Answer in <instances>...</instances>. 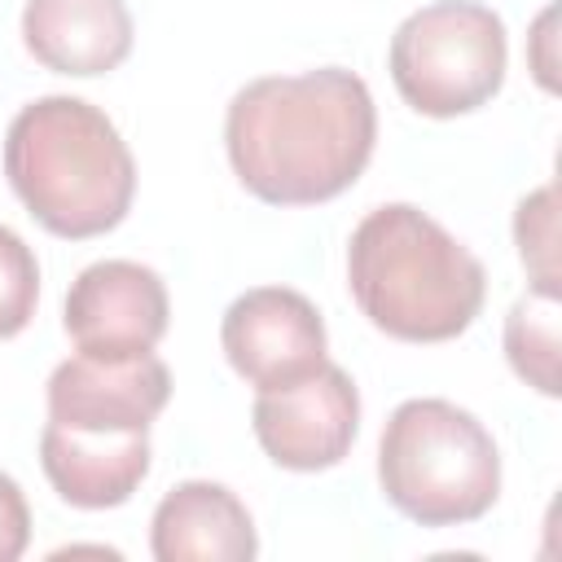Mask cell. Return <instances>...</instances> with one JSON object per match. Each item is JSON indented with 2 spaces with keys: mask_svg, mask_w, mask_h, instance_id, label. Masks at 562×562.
I'll return each mask as SVG.
<instances>
[{
  "mask_svg": "<svg viewBox=\"0 0 562 562\" xmlns=\"http://www.w3.org/2000/svg\"><path fill=\"white\" fill-rule=\"evenodd\" d=\"M369 83L342 66L263 75L233 92L224 149L233 176L272 206H316L360 180L373 158Z\"/></svg>",
  "mask_w": 562,
  "mask_h": 562,
  "instance_id": "obj_1",
  "label": "cell"
},
{
  "mask_svg": "<svg viewBox=\"0 0 562 562\" xmlns=\"http://www.w3.org/2000/svg\"><path fill=\"white\" fill-rule=\"evenodd\" d=\"M347 285L373 329L400 342H448L483 307V263L422 206H373L347 241Z\"/></svg>",
  "mask_w": 562,
  "mask_h": 562,
  "instance_id": "obj_2",
  "label": "cell"
},
{
  "mask_svg": "<svg viewBox=\"0 0 562 562\" xmlns=\"http://www.w3.org/2000/svg\"><path fill=\"white\" fill-rule=\"evenodd\" d=\"M4 176L53 237H101L123 224L136 158L119 127L83 97H40L4 132Z\"/></svg>",
  "mask_w": 562,
  "mask_h": 562,
  "instance_id": "obj_3",
  "label": "cell"
},
{
  "mask_svg": "<svg viewBox=\"0 0 562 562\" xmlns=\"http://www.w3.org/2000/svg\"><path fill=\"white\" fill-rule=\"evenodd\" d=\"M382 496L422 527H461L501 496V448L492 430L452 400H404L378 439Z\"/></svg>",
  "mask_w": 562,
  "mask_h": 562,
  "instance_id": "obj_4",
  "label": "cell"
},
{
  "mask_svg": "<svg viewBox=\"0 0 562 562\" xmlns=\"http://www.w3.org/2000/svg\"><path fill=\"white\" fill-rule=\"evenodd\" d=\"M509 40L501 13L474 0H435L391 35L395 92L426 119H457L487 105L505 83Z\"/></svg>",
  "mask_w": 562,
  "mask_h": 562,
  "instance_id": "obj_5",
  "label": "cell"
},
{
  "mask_svg": "<svg viewBox=\"0 0 562 562\" xmlns=\"http://www.w3.org/2000/svg\"><path fill=\"white\" fill-rule=\"evenodd\" d=\"M250 426L281 470L316 474L351 452L360 430V391L347 369L321 360L312 373L259 391Z\"/></svg>",
  "mask_w": 562,
  "mask_h": 562,
  "instance_id": "obj_6",
  "label": "cell"
},
{
  "mask_svg": "<svg viewBox=\"0 0 562 562\" xmlns=\"http://www.w3.org/2000/svg\"><path fill=\"white\" fill-rule=\"evenodd\" d=\"M61 321L79 356L127 360L158 347L171 321V303L154 268L136 259H101L70 281Z\"/></svg>",
  "mask_w": 562,
  "mask_h": 562,
  "instance_id": "obj_7",
  "label": "cell"
},
{
  "mask_svg": "<svg viewBox=\"0 0 562 562\" xmlns=\"http://www.w3.org/2000/svg\"><path fill=\"white\" fill-rule=\"evenodd\" d=\"M220 347L255 391L294 382L325 360L329 334L316 303L290 285H259L228 303Z\"/></svg>",
  "mask_w": 562,
  "mask_h": 562,
  "instance_id": "obj_8",
  "label": "cell"
},
{
  "mask_svg": "<svg viewBox=\"0 0 562 562\" xmlns=\"http://www.w3.org/2000/svg\"><path fill=\"white\" fill-rule=\"evenodd\" d=\"M171 400V369L145 351L127 360H61L48 378V417L92 430H149Z\"/></svg>",
  "mask_w": 562,
  "mask_h": 562,
  "instance_id": "obj_9",
  "label": "cell"
},
{
  "mask_svg": "<svg viewBox=\"0 0 562 562\" xmlns=\"http://www.w3.org/2000/svg\"><path fill=\"white\" fill-rule=\"evenodd\" d=\"M40 465L53 492L75 509H114L149 474V430H92L44 422Z\"/></svg>",
  "mask_w": 562,
  "mask_h": 562,
  "instance_id": "obj_10",
  "label": "cell"
},
{
  "mask_svg": "<svg viewBox=\"0 0 562 562\" xmlns=\"http://www.w3.org/2000/svg\"><path fill=\"white\" fill-rule=\"evenodd\" d=\"M149 549L158 562H250L259 553V536L233 487L184 479L158 501Z\"/></svg>",
  "mask_w": 562,
  "mask_h": 562,
  "instance_id": "obj_11",
  "label": "cell"
},
{
  "mask_svg": "<svg viewBox=\"0 0 562 562\" xmlns=\"http://www.w3.org/2000/svg\"><path fill=\"white\" fill-rule=\"evenodd\" d=\"M22 44L44 70L92 79L132 53V13L123 0H26Z\"/></svg>",
  "mask_w": 562,
  "mask_h": 562,
  "instance_id": "obj_12",
  "label": "cell"
},
{
  "mask_svg": "<svg viewBox=\"0 0 562 562\" xmlns=\"http://www.w3.org/2000/svg\"><path fill=\"white\" fill-rule=\"evenodd\" d=\"M509 369L540 395H558V294H522L505 316Z\"/></svg>",
  "mask_w": 562,
  "mask_h": 562,
  "instance_id": "obj_13",
  "label": "cell"
},
{
  "mask_svg": "<svg viewBox=\"0 0 562 562\" xmlns=\"http://www.w3.org/2000/svg\"><path fill=\"white\" fill-rule=\"evenodd\" d=\"M558 189L540 184L514 211V241L531 272V290L558 294Z\"/></svg>",
  "mask_w": 562,
  "mask_h": 562,
  "instance_id": "obj_14",
  "label": "cell"
},
{
  "mask_svg": "<svg viewBox=\"0 0 562 562\" xmlns=\"http://www.w3.org/2000/svg\"><path fill=\"white\" fill-rule=\"evenodd\" d=\"M40 303V263L35 250L0 224V338H13L31 325Z\"/></svg>",
  "mask_w": 562,
  "mask_h": 562,
  "instance_id": "obj_15",
  "label": "cell"
},
{
  "mask_svg": "<svg viewBox=\"0 0 562 562\" xmlns=\"http://www.w3.org/2000/svg\"><path fill=\"white\" fill-rule=\"evenodd\" d=\"M31 544V509L22 487L0 470V562H18Z\"/></svg>",
  "mask_w": 562,
  "mask_h": 562,
  "instance_id": "obj_16",
  "label": "cell"
},
{
  "mask_svg": "<svg viewBox=\"0 0 562 562\" xmlns=\"http://www.w3.org/2000/svg\"><path fill=\"white\" fill-rule=\"evenodd\" d=\"M553 18H558V9L549 4V9L540 13V22H536V35H531V40H536V57H531V70H536V79H540L549 92L558 88V79H553V57H549V44H553L549 26H553Z\"/></svg>",
  "mask_w": 562,
  "mask_h": 562,
  "instance_id": "obj_17",
  "label": "cell"
}]
</instances>
